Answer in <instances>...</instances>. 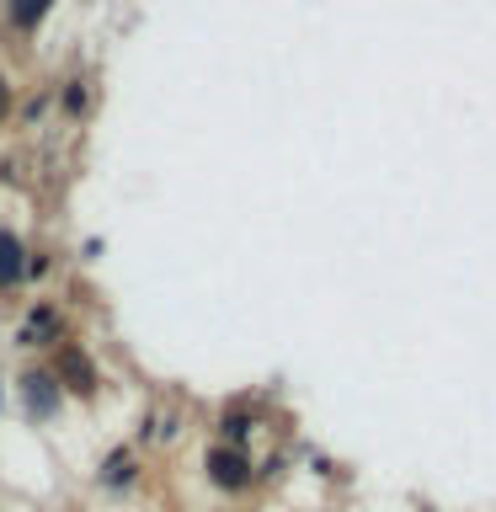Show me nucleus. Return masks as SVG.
<instances>
[{
    "instance_id": "f257e3e1",
    "label": "nucleus",
    "mask_w": 496,
    "mask_h": 512,
    "mask_svg": "<svg viewBox=\"0 0 496 512\" xmlns=\"http://www.w3.org/2000/svg\"><path fill=\"white\" fill-rule=\"evenodd\" d=\"M208 475H214V486L240 491V486L251 480V464H246V454H240V448H214V454H208Z\"/></svg>"
},
{
    "instance_id": "f03ea898",
    "label": "nucleus",
    "mask_w": 496,
    "mask_h": 512,
    "mask_svg": "<svg viewBox=\"0 0 496 512\" xmlns=\"http://www.w3.org/2000/svg\"><path fill=\"white\" fill-rule=\"evenodd\" d=\"M59 374L70 379V390H75V395H91V390H96V374H91V363L80 358L75 347H64V352H59Z\"/></svg>"
},
{
    "instance_id": "7ed1b4c3",
    "label": "nucleus",
    "mask_w": 496,
    "mask_h": 512,
    "mask_svg": "<svg viewBox=\"0 0 496 512\" xmlns=\"http://www.w3.org/2000/svg\"><path fill=\"white\" fill-rule=\"evenodd\" d=\"M22 256H27L22 240H16L11 230H0V288H11L16 278H22V267H27Z\"/></svg>"
},
{
    "instance_id": "20e7f679",
    "label": "nucleus",
    "mask_w": 496,
    "mask_h": 512,
    "mask_svg": "<svg viewBox=\"0 0 496 512\" xmlns=\"http://www.w3.org/2000/svg\"><path fill=\"white\" fill-rule=\"evenodd\" d=\"M27 400H32V416H48L59 406V384L48 379V374H32L27 379Z\"/></svg>"
},
{
    "instance_id": "39448f33",
    "label": "nucleus",
    "mask_w": 496,
    "mask_h": 512,
    "mask_svg": "<svg viewBox=\"0 0 496 512\" xmlns=\"http://www.w3.org/2000/svg\"><path fill=\"white\" fill-rule=\"evenodd\" d=\"M48 6L54 0H6V16H11V27H38Z\"/></svg>"
},
{
    "instance_id": "423d86ee",
    "label": "nucleus",
    "mask_w": 496,
    "mask_h": 512,
    "mask_svg": "<svg viewBox=\"0 0 496 512\" xmlns=\"http://www.w3.org/2000/svg\"><path fill=\"white\" fill-rule=\"evenodd\" d=\"M224 432H230V438H246L251 422H246V416H224Z\"/></svg>"
},
{
    "instance_id": "0eeeda50",
    "label": "nucleus",
    "mask_w": 496,
    "mask_h": 512,
    "mask_svg": "<svg viewBox=\"0 0 496 512\" xmlns=\"http://www.w3.org/2000/svg\"><path fill=\"white\" fill-rule=\"evenodd\" d=\"M6 118H11V86L0 80V123H6Z\"/></svg>"
}]
</instances>
